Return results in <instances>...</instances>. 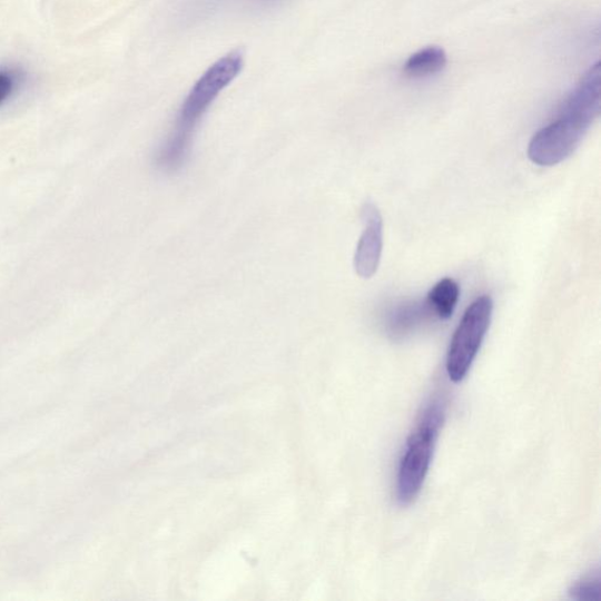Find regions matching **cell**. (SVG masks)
<instances>
[{"label":"cell","instance_id":"52a82bcc","mask_svg":"<svg viewBox=\"0 0 601 601\" xmlns=\"http://www.w3.org/2000/svg\"><path fill=\"white\" fill-rule=\"evenodd\" d=\"M460 286L453 278H443L427 294V305L441 318L453 316L460 299Z\"/></svg>","mask_w":601,"mask_h":601},{"label":"cell","instance_id":"7a4b0ae2","mask_svg":"<svg viewBox=\"0 0 601 601\" xmlns=\"http://www.w3.org/2000/svg\"><path fill=\"white\" fill-rule=\"evenodd\" d=\"M444 418V403L439 400L428 403L407 439L396 484V496L401 505H411L420 496L433 463Z\"/></svg>","mask_w":601,"mask_h":601},{"label":"cell","instance_id":"ba28073f","mask_svg":"<svg viewBox=\"0 0 601 601\" xmlns=\"http://www.w3.org/2000/svg\"><path fill=\"white\" fill-rule=\"evenodd\" d=\"M569 593L574 600L599 601L601 595L599 570H593L581 579H578Z\"/></svg>","mask_w":601,"mask_h":601},{"label":"cell","instance_id":"8992f818","mask_svg":"<svg viewBox=\"0 0 601 601\" xmlns=\"http://www.w3.org/2000/svg\"><path fill=\"white\" fill-rule=\"evenodd\" d=\"M447 63L446 52L440 47H426L406 60L404 73L411 78H425L442 72Z\"/></svg>","mask_w":601,"mask_h":601},{"label":"cell","instance_id":"3957f363","mask_svg":"<svg viewBox=\"0 0 601 601\" xmlns=\"http://www.w3.org/2000/svg\"><path fill=\"white\" fill-rule=\"evenodd\" d=\"M598 117L584 107L566 101L561 116L531 139L528 149L530 160L546 167L564 161L574 154Z\"/></svg>","mask_w":601,"mask_h":601},{"label":"cell","instance_id":"6da1fadb","mask_svg":"<svg viewBox=\"0 0 601 601\" xmlns=\"http://www.w3.org/2000/svg\"><path fill=\"white\" fill-rule=\"evenodd\" d=\"M245 66L244 53L231 51L218 59L193 85L184 100L171 131L155 156L156 167L167 175L177 174L187 164L193 139L209 107L239 77Z\"/></svg>","mask_w":601,"mask_h":601},{"label":"cell","instance_id":"9c48e42d","mask_svg":"<svg viewBox=\"0 0 601 601\" xmlns=\"http://www.w3.org/2000/svg\"><path fill=\"white\" fill-rule=\"evenodd\" d=\"M13 78L10 73L0 71V105H2L12 93Z\"/></svg>","mask_w":601,"mask_h":601},{"label":"cell","instance_id":"5b68a950","mask_svg":"<svg viewBox=\"0 0 601 601\" xmlns=\"http://www.w3.org/2000/svg\"><path fill=\"white\" fill-rule=\"evenodd\" d=\"M364 229L358 240L354 267L362 278L373 277L380 266L383 248V220L378 208L366 204L362 208Z\"/></svg>","mask_w":601,"mask_h":601},{"label":"cell","instance_id":"277c9868","mask_svg":"<svg viewBox=\"0 0 601 601\" xmlns=\"http://www.w3.org/2000/svg\"><path fill=\"white\" fill-rule=\"evenodd\" d=\"M492 313L493 303L487 295L476 298L464 313L446 355V373L451 381L460 383L469 374L490 328Z\"/></svg>","mask_w":601,"mask_h":601}]
</instances>
